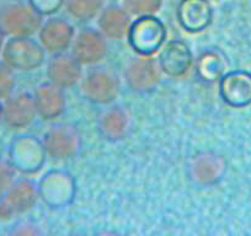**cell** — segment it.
<instances>
[{
    "instance_id": "6da1fadb",
    "label": "cell",
    "mask_w": 251,
    "mask_h": 236,
    "mask_svg": "<svg viewBox=\"0 0 251 236\" xmlns=\"http://www.w3.org/2000/svg\"><path fill=\"white\" fill-rule=\"evenodd\" d=\"M127 40L137 54L153 55L165 43L166 27L163 21L154 15L138 16L132 21Z\"/></svg>"
},
{
    "instance_id": "7a4b0ae2",
    "label": "cell",
    "mask_w": 251,
    "mask_h": 236,
    "mask_svg": "<svg viewBox=\"0 0 251 236\" xmlns=\"http://www.w3.org/2000/svg\"><path fill=\"white\" fill-rule=\"evenodd\" d=\"M38 197L50 208H64L76 194L75 179L64 170H50L38 182Z\"/></svg>"
},
{
    "instance_id": "3957f363",
    "label": "cell",
    "mask_w": 251,
    "mask_h": 236,
    "mask_svg": "<svg viewBox=\"0 0 251 236\" xmlns=\"http://www.w3.org/2000/svg\"><path fill=\"white\" fill-rule=\"evenodd\" d=\"M45 52L40 42L30 36L13 37L3 50V58L15 71H31L40 68L45 62Z\"/></svg>"
},
{
    "instance_id": "277c9868",
    "label": "cell",
    "mask_w": 251,
    "mask_h": 236,
    "mask_svg": "<svg viewBox=\"0 0 251 236\" xmlns=\"http://www.w3.org/2000/svg\"><path fill=\"white\" fill-rule=\"evenodd\" d=\"M42 26V16L28 4H10L0 11V31L13 37L32 36Z\"/></svg>"
},
{
    "instance_id": "5b68a950",
    "label": "cell",
    "mask_w": 251,
    "mask_h": 236,
    "mask_svg": "<svg viewBox=\"0 0 251 236\" xmlns=\"http://www.w3.org/2000/svg\"><path fill=\"white\" fill-rule=\"evenodd\" d=\"M38 199V189L27 179L15 181L0 196V220H10L30 211Z\"/></svg>"
},
{
    "instance_id": "8992f818",
    "label": "cell",
    "mask_w": 251,
    "mask_h": 236,
    "mask_svg": "<svg viewBox=\"0 0 251 236\" xmlns=\"http://www.w3.org/2000/svg\"><path fill=\"white\" fill-rule=\"evenodd\" d=\"M42 142L47 156L53 160H68L78 154L81 136L74 124L59 123L46 132Z\"/></svg>"
},
{
    "instance_id": "52a82bcc",
    "label": "cell",
    "mask_w": 251,
    "mask_h": 236,
    "mask_svg": "<svg viewBox=\"0 0 251 236\" xmlns=\"http://www.w3.org/2000/svg\"><path fill=\"white\" fill-rule=\"evenodd\" d=\"M47 158L43 142L33 136L18 137L10 148V163L15 170L26 175L38 172Z\"/></svg>"
},
{
    "instance_id": "ba28073f",
    "label": "cell",
    "mask_w": 251,
    "mask_h": 236,
    "mask_svg": "<svg viewBox=\"0 0 251 236\" xmlns=\"http://www.w3.org/2000/svg\"><path fill=\"white\" fill-rule=\"evenodd\" d=\"M126 83L136 93H151L158 88L161 80V69L151 55H139L132 58L125 69Z\"/></svg>"
},
{
    "instance_id": "9c48e42d",
    "label": "cell",
    "mask_w": 251,
    "mask_h": 236,
    "mask_svg": "<svg viewBox=\"0 0 251 236\" xmlns=\"http://www.w3.org/2000/svg\"><path fill=\"white\" fill-rule=\"evenodd\" d=\"M81 93L86 100L95 105H108L120 94V80L108 69H93L81 83Z\"/></svg>"
},
{
    "instance_id": "30bf717a",
    "label": "cell",
    "mask_w": 251,
    "mask_h": 236,
    "mask_svg": "<svg viewBox=\"0 0 251 236\" xmlns=\"http://www.w3.org/2000/svg\"><path fill=\"white\" fill-rule=\"evenodd\" d=\"M219 95L226 105L244 108L251 105V73L248 71H229L219 79Z\"/></svg>"
},
{
    "instance_id": "8fae6325",
    "label": "cell",
    "mask_w": 251,
    "mask_h": 236,
    "mask_svg": "<svg viewBox=\"0 0 251 236\" xmlns=\"http://www.w3.org/2000/svg\"><path fill=\"white\" fill-rule=\"evenodd\" d=\"M72 54L81 66H94L100 63L108 53L105 36L94 28H83L74 36L72 42Z\"/></svg>"
},
{
    "instance_id": "7c38bea8",
    "label": "cell",
    "mask_w": 251,
    "mask_h": 236,
    "mask_svg": "<svg viewBox=\"0 0 251 236\" xmlns=\"http://www.w3.org/2000/svg\"><path fill=\"white\" fill-rule=\"evenodd\" d=\"M158 63L161 73L170 78H178L190 71L194 63V55L187 43L181 40H171L161 47Z\"/></svg>"
},
{
    "instance_id": "4fadbf2b",
    "label": "cell",
    "mask_w": 251,
    "mask_h": 236,
    "mask_svg": "<svg viewBox=\"0 0 251 236\" xmlns=\"http://www.w3.org/2000/svg\"><path fill=\"white\" fill-rule=\"evenodd\" d=\"M176 19L186 32L199 33L212 24L213 9L209 0H180Z\"/></svg>"
},
{
    "instance_id": "5bb4252c",
    "label": "cell",
    "mask_w": 251,
    "mask_h": 236,
    "mask_svg": "<svg viewBox=\"0 0 251 236\" xmlns=\"http://www.w3.org/2000/svg\"><path fill=\"white\" fill-rule=\"evenodd\" d=\"M75 36L73 25L64 19L52 18L42 24L38 30V40L46 52L50 54L66 52Z\"/></svg>"
},
{
    "instance_id": "9a60e30c",
    "label": "cell",
    "mask_w": 251,
    "mask_h": 236,
    "mask_svg": "<svg viewBox=\"0 0 251 236\" xmlns=\"http://www.w3.org/2000/svg\"><path fill=\"white\" fill-rule=\"evenodd\" d=\"M37 115L35 97L31 94L21 93L8 97L3 106V119L10 128L20 129L30 126Z\"/></svg>"
},
{
    "instance_id": "2e32d148",
    "label": "cell",
    "mask_w": 251,
    "mask_h": 236,
    "mask_svg": "<svg viewBox=\"0 0 251 236\" xmlns=\"http://www.w3.org/2000/svg\"><path fill=\"white\" fill-rule=\"evenodd\" d=\"M47 76L62 89L72 88L81 79V64L72 53H57L48 62Z\"/></svg>"
},
{
    "instance_id": "e0dca14e",
    "label": "cell",
    "mask_w": 251,
    "mask_h": 236,
    "mask_svg": "<svg viewBox=\"0 0 251 236\" xmlns=\"http://www.w3.org/2000/svg\"><path fill=\"white\" fill-rule=\"evenodd\" d=\"M35 103L37 115L45 121H52L59 117L66 110V96L60 86L50 83H43L35 90Z\"/></svg>"
},
{
    "instance_id": "ac0fdd59",
    "label": "cell",
    "mask_w": 251,
    "mask_h": 236,
    "mask_svg": "<svg viewBox=\"0 0 251 236\" xmlns=\"http://www.w3.org/2000/svg\"><path fill=\"white\" fill-rule=\"evenodd\" d=\"M131 25V14L122 6L110 5L102 9L99 15V31L110 40H122L127 37Z\"/></svg>"
},
{
    "instance_id": "d6986e66",
    "label": "cell",
    "mask_w": 251,
    "mask_h": 236,
    "mask_svg": "<svg viewBox=\"0 0 251 236\" xmlns=\"http://www.w3.org/2000/svg\"><path fill=\"white\" fill-rule=\"evenodd\" d=\"M196 73L201 80L206 83H214L226 73L228 59L218 49H208L199 55L196 59Z\"/></svg>"
},
{
    "instance_id": "ffe728a7",
    "label": "cell",
    "mask_w": 251,
    "mask_h": 236,
    "mask_svg": "<svg viewBox=\"0 0 251 236\" xmlns=\"http://www.w3.org/2000/svg\"><path fill=\"white\" fill-rule=\"evenodd\" d=\"M129 128V117L121 107H112L105 111L99 119V131L108 141L125 138Z\"/></svg>"
},
{
    "instance_id": "44dd1931",
    "label": "cell",
    "mask_w": 251,
    "mask_h": 236,
    "mask_svg": "<svg viewBox=\"0 0 251 236\" xmlns=\"http://www.w3.org/2000/svg\"><path fill=\"white\" fill-rule=\"evenodd\" d=\"M105 0H64L67 11L79 21H90L102 10Z\"/></svg>"
},
{
    "instance_id": "7402d4cb",
    "label": "cell",
    "mask_w": 251,
    "mask_h": 236,
    "mask_svg": "<svg viewBox=\"0 0 251 236\" xmlns=\"http://www.w3.org/2000/svg\"><path fill=\"white\" fill-rule=\"evenodd\" d=\"M123 8L131 15H154L160 10L163 0H122Z\"/></svg>"
},
{
    "instance_id": "603a6c76",
    "label": "cell",
    "mask_w": 251,
    "mask_h": 236,
    "mask_svg": "<svg viewBox=\"0 0 251 236\" xmlns=\"http://www.w3.org/2000/svg\"><path fill=\"white\" fill-rule=\"evenodd\" d=\"M217 165V160L214 158L209 159V156L203 155L196 160L194 165V175L199 181L207 184L209 181H213L214 177H217V168H209L211 166Z\"/></svg>"
},
{
    "instance_id": "cb8c5ba5",
    "label": "cell",
    "mask_w": 251,
    "mask_h": 236,
    "mask_svg": "<svg viewBox=\"0 0 251 236\" xmlns=\"http://www.w3.org/2000/svg\"><path fill=\"white\" fill-rule=\"evenodd\" d=\"M15 88L14 69L5 62H0V100L10 97Z\"/></svg>"
},
{
    "instance_id": "d4e9b609",
    "label": "cell",
    "mask_w": 251,
    "mask_h": 236,
    "mask_svg": "<svg viewBox=\"0 0 251 236\" xmlns=\"http://www.w3.org/2000/svg\"><path fill=\"white\" fill-rule=\"evenodd\" d=\"M28 4L41 16H50L59 11L64 4V0H28Z\"/></svg>"
},
{
    "instance_id": "484cf974",
    "label": "cell",
    "mask_w": 251,
    "mask_h": 236,
    "mask_svg": "<svg viewBox=\"0 0 251 236\" xmlns=\"http://www.w3.org/2000/svg\"><path fill=\"white\" fill-rule=\"evenodd\" d=\"M15 171L11 163L0 159V196L15 182Z\"/></svg>"
},
{
    "instance_id": "4316f807",
    "label": "cell",
    "mask_w": 251,
    "mask_h": 236,
    "mask_svg": "<svg viewBox=\"0 0 251 236\" xmlns=\"http://www.w3.org/2000/svg\"><path fill=\"white\" fill-rule=\"evenodd\" d=\"M3 38H4V35L3 32L0 31V50H1V47H3Z\"/></svg>"
},
{
    "instance_id": "83f0119b",
    "label": "cell",
    "mask_w": 251,
    "mask_h": 236,
    "mask_svg": "<svg viewBox=\"0 0 251 236\" xmlns=\"http://www.w3.org/2000/svg\"><path fill=\"white\" fill-rule=\"evenodd\" d=\"M3 118V106L0 105V119Z\"/></svg>"
}]
</instances>
